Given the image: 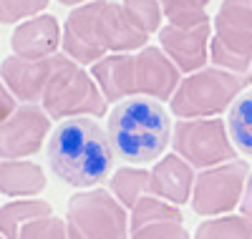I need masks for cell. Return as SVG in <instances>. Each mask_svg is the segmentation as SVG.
I'll use <instances>...</instances> for the list:
<instances>
[{
  "mask_svg": "<svg viewBox=\"0 0 252 239\" xmlns=\"http://www.w3.org/2000/svg\"><path fill=\"white\" fill-rule=\"evenodd\" d=\"M149 35L131 26L121 3L91 0L76 5L61 33V48L81 66H94L109 53H136Z\"/></svg>",
  "mask_w": 252,
  "mask_h": 239,
  "instance_id": "6da1fadb",
  "label": "cell"
},
{
  "mask_svg": "<svg viewBox=\"0 0 252 239\" xmlns=\"http://www.w3.org/2000/svg\"><path fill=\"white\" fill-rule=\"evenodd\" d=\"M46 154L51 171L73 189H94L106 181L116 159L106 128L91 116L61 121L51 134Z\"/></svg>",
  "mask_w": 252,
  "mask_h": 239,
  "instance_id": "7a4b0ae2",
  "label": "cell"
},
{
  "mask_svg": "<svg viewBox=\"0 0 252 239\" xmlns=\"http://www.w3.org/2000/svg\"><path fill=\"white\" fill-rule=\"evenodd\" d=\"M91 76L106 101L146 96L169 101L182 81V73L159 46H144L136 53H109L91 66Z\"/></svg>",
  "mask_w": 252,
  "mask_h": 239,
  "instance_id": "3957f363",
  "label": "cell"
},
{
  "mask_svg": "<svg viewBox=\"0 0 252 239\" xmlns=\"http://www.w3.org/2000/svg\"><path fill=\"white\" fill-rule=\"evenodd\" d=\"M106 134L114 154L131 166L159 161L172 144V116L164 103L131 96L119 101L106 119Z\"/></svg>",
  "mask_w": 252,
  "mask_h": 239,
  "instance_id": "277c9868",
  "label": "cell"
},
{
  "mask_svg": "<svg viewBox=\"0 0 252 239\" xmlns=\"http://www.w3.org/2000/svg\"><path fill=\"white\" fill-rule=\"evenodd\" d=\"M40 108L48 114L51 121H66L78 116L103 119L109 114V101L103 98L98 83L81 63H76L66 53H56Z\"/></svg>",
  "mask_w": 252,
  "mask_h": 239,
  "instance_id": "5b68a950",
  "label": "cell"
},
{
  "mask_svg": "<svg viewBox=\"0 0 252 239\" xmlns=\"http://www.w3.org/2000/svg\"><path fill=\"white\" fill-rule=\"evenodd\" d=\"M250 76H240L217 66H207L179 81L169 98L177 119H215L229 111L232 101L247 89Z\"/></svg>",
  "mask_w": 252,
  "mask_h": 239,
  "instance_id": "8992f818",
  "label": "cell"
},
{
  "mask_svg": "<svg viewBox=\"0 0 252 239\" xmlns=\"http://www.w3.org/2000/svg\"><path fill=\"white\" fill-rule=\"evenodd\" d=\"M68 239H129V209L109 189H83L66 207Z\"/></svg>",
  "mask_w": 252,
  "mask_h": 239,
  "instance_id": "52a82bcc",
  "label": "cell"
},
{
  "mask_svg": "<svg viewBox=\"0 0 252 239\" xmlns=\"http://www.w3.org/2000/svg\"><path fill=\"white\" fill-rule=\"evenodd\" d=\"M212 26V66L247 76L252 66V0H222Z\"/></svg>",
  "mask_w": 252,
  "mask_h": 239,
  "instance_id": "ba28073f",
  "label": "cell"
},
{
  "mask_svg": "<svg viewBox=\"0 0 252 239\" xmlns=\"http://www.w3.org/2000/svg\"><path fill=\"white\" fill-rule=\"evenodd\" d=\"M172 146L194 169H209L237 159V149L229 139L227 121L215 119H179L172 128Z\"/></svg>",
  "mask_w": 252,
  "mask_h": 239,
  "instance_id": "9c48e42d",
  "label": "cell"
},
{
  "mask_svg": "<svg viewBox=\"0 0 252 239\" xmlns=\"http://www.w3.org/2000/svg\"><path fill=\"white\" fill-rule=\"evenodd\" d=\"M250 166L242 159H232L217 166L202 169L192 186V211L209 219V216L232 214L240 207L245 181H247Z\"/></svg>",
  "mask_w": 252,
  "mask_h": 239,
  "instance_id": "30bf717a",
  "label": "cell"
},
{
  "mask_svg": "<svg viewBox=\"0 0 252 239\" xmlns=\"http://www.w3.org/2000/svg\"><path fill=\"white\" fill-rule=\"evenodd\" d=\"M51 134V119L40 106L23 103L0 123V161L28 159L43 149Z\"/></svg>",
  "mask_w": 252,
  "mask_h": 239,
  "instance_id": "8fae6325",
  "label": "cell"
},
{
  "mask_svg": "<svg viewBox=\"0 0 252 239\" xmlns=\"http://www.w3.org/2000/svg\"><path fill=\"white\" fill-rule=\"evenodd\" d=\"M209 40H212V20L192 28L161 26L159 28V48L169 56L179 73H194L207 68L209 63Z\"/></svg>",
  "mask_w": 252,
  "mask_h": 239,
  "instance_id": "7c38bea8",
  "label": "cell"
},
{
  "mask_svg": "<svg viewBox=\"0 0 252 239\" xmlns=\"http://www.w3.org/2000/svg\"><path fill=\"white\" fill-rule=\"evenodd\" d=\"M51 68H53V56L35 58V60L20 58V56H8L0 63V81L15 96V101L38 103L43 98Z\"/></svg>",
  "mask_w": 252,
  "mask_h": 239,
  "instance_id": "4fadbf2b",
  "label": "cell"
},
{
  "mask_svg": "<svg viewBox=\"0 0 252 239\" xmlns=\"http://www.w3.org/2000/svg\"><path fill=\"white\" fill-rule=\"evenodd\" d=\"M61 33L63 28L58 26L56 15H48V13L33 15L15 26L10 35V51L13 56L31 58V60L56 56L61 48Z\"/></svg>",
  "mask_w": 252,
  "mask_h": 239,
  "instance_id": "5bb4252c",
  "label": "cell"
},
{
  "mask_svg": "<svg viewBox=\"0 0 252 239\" xmlns=\"http://www.w3.org/2000/svg\"><path fill=\"white\" fill-rule=\"evenodd\" d=\"M194 166L187 164L179 154H166L152 166V194L174 207L189 204L194 186Z\"/></svg>",
  "mask_w": 252,
  "mask_h": 239,
  "instance_id": "9a60e30c",
  "label": "cell"
},
{
  "mask_svg": "<svg viewBox=\"0 0 252 239\" xmlns=\"http://www.w3.org/2000/svg\"><path fill=\"white\" fill-rule=\"evenodd\" d=\"M46 184H48L46 171L35 161L26 159L0 161V194H5V197L28 199L43 191Z\"/></svg>",
  "mask_w": 252,
  "mask_h": 239,
  "instance_id": "2e32d148",
  "label": "cell"
},
{
  "mask_svg": "<svg viewBox=\"0 0 252 239\" xmlns=\"http://www.w3.org/2000/svg\"><path fill=\"white\" fill-rule=\"evenodd\" d=\"M51 214H53V209H51V202H46V199L28 197V199L8 202L5 207H0V234L5 239H18L20 232L31 222L43 219V216H51Z\"/></svg>",
  "mask_w": 252,
  "mask_h": 239,
  "instance_id": "e0dca14e",
  "label": "cell"
},
{
  "mask_svg": "<svg viewBox=\"0 0 252 239\" xmlns=\"http://www.w3.org/2000/svg\"><path fill=\"white\" fill-rule=\"evenodd\" d=\"M111 194L126 207V209H134V204L146 197V194H152V171L144 169V166H119L114 174H111Z\"/></svg>",
  "mask_w": 252,
  "mask_h": 239,
  "instance_id": "ac0fdd59",
  "label": "cell"
},
{
  "mask_svg": "<svg viewBox=\"0 0 252 239\" xmlns=\"http://www.w3.org/2000/svg\"><path fill=\"white\" fill-rule=\"evenodd\" d=\"M227 131L235 149L252 156V89L242 91L227 111Z\"/></svg>",
  "mask_w": 252,
  "mask_h": 239,
  "instance_id": "d6986e66",
  "label": "cell"
},
{
  "mask_svg": "<svg viewBox=\"0 0 252 239\" xmlns=\"http://www.w3.org/2000/svg\"><path fill=\"white\" fill-rule=\"evenodd\" d=\"M157 222H184V216L179 211V207L164 202L154 194H146L141 197L134 209H131V216H129V234L146 227V224H157Z\"/></svg>",
  "mask_w": 252,
  "mask_h": 239,
  "instance_id": "ffe728a7",
  "label": "cell"
},
{
  "mask_svg": "<svg viewBox=\"0 0 252 239\" xmlns=\"http://www.w3.org/2000/svg\"><path fill=\"white\" fill-rule=\"evenodd\" d=\"M194 239H252V222L242 214H222L199 222Z\"/></svg>",
  "mask_w": 252,
  "mask_h": 239,
  "instance_id": "44dd1931",
  "label": "cell"
},
{
  "mask_svg": "<svg viewBox=\"0 0 252 239\" xmlns=\"http://www.w3.org/2000/svg\"><path fill=\"white\" fill-rule=\"evenodd\" d=\"M159 3L169 26H177V28H192V26H202L212 20L207 13V5L212 0H159Z\"/></svg>",
  "mask_w": 252,
  "mask_h": 239,
  "instance_id": "7402d4cb",
  "label": "cell"
},
{
  "mask_svg": "<svg viewBox=\"0 0 252 239\" xmlns=\"http://www.w3.org/2000/svg\"><path fill=\"white\" fill-rule=\"evenodd\" d=\"M121 8H124L126 18L131 20V26L139 28L141 33H146V35L159 33L161 18H164L159 0H121Z\"/></svg>",
  "mask_w": 252,
  "mask_h": 239,
  "instance_id": "603a6c76",
  "label": "cell"
},
{
  "mask_svg": "<svg viewBox=\"0 0 252 239\" xmlns=\"http://www.w3.org/2000/svg\"><path fill=\"white\" fill-rule=\"evenodd\" d=\"M51 0H0V23L10 26L18 20H28L33 15H40L48 8Z\"/></svg>",
  "mask_w": 252,
  "mask_h": 239,
  "instance_id": "cb8c5ba5",
  "label": "cell"
},
{
  "mask_svg": "<svg viewBox=\"0 0 252 239\" xmlns=\"http://www.w3.org/2000/svg\"><path fill=\"white\" fill-rule=\"evenodd\" d=\"M18 239H68V229H66V219L61 216H43V219L31 222Z\"/></svg>",
  "mask_w": 252,
  "mask_h": 239,
  "instance_id": "d4e9b609",
  "label": "cell"
},
{
  "mask_svg": "<svg viewBox=\"0 0 252 239\" xmlns=\"http://www.w3.org/2000/svg\"><path fill=\"white\" fill-rule=\"evenodd\" d=\"M129 239H192L182 222H157L129 234Z\"/></svg>",
  "mask_w": 252,
  "mask_h": 239,
  "instance_id": "484cf974",
  "label": "cell"
},
{
  "mask_svg": "<svg viewBox=\"0 0 252 239\" xmlns=\"http://www.w3.org/2000/svg\"><path fill=\"white\" fill-rule=\"evenodd\" d=\"M15 108H18V101H15V96L5 89V83L3 81H0V123H3L13 111H15Z\"/></svg>",
  "mask_w": 252,
  "mask_h": 239,
  "instance_id": "4316f807",
  "label": "cell"
},
{
  "mask_svg": "<svg viewBox=\"0 0 252 239\" xmlns=\"http://www.w3.org/2000/svg\"><path fill=\"white\" fill-rule=\"evenodd\" d=\"M240 214L245 216V219L252 222V169L247 174V181H245V191H242V199H240Z\"/></svg>",
  "mask_w": 252,
  "mask_h": 239,
  "instance_id": "83f0119b",
  "label": "cell"
},
{
  "mask_svg": "<svg viewBox=\"0 0 252 239\" xmlns=\"http://www.w3.org/2000/svg\"><path fill=\"white\" fill-rule=\"evenodd\" d=\"M61 5H68V8H76V5H83V3H91V0H58Z\"/></svg>",
  "mask_w": 252,
  "mask_h": 239,
  "instance_id": "f1b7e54d",
  "label": "cell"
},
{
  "mask_svg": "<svg viewBox=\"0 0 252 239\" xmlns=\"http://www.w3.org/2000/svg\"><path fill=\"white\" fill-rule=\"evenodd\" d=\"M247 76H250V83H252V66H250V73Z\"/></svg>",
  "mask_w": 252,
  "mask_h": 239,
  "instance_id": "f546056e",
  "label": "cell"
},
{
  "mask_svg": "<svg viewBox=\"0 0 252 239\" xmlns=\"http://www.w3.org/2000/svg\"><path fill=\"white\" fill-rule=\"evenodd\" d=\"M0 239H5V237H3V234H0Z\"/></svg>",
  "mask_w": 252,
  "mask_h": 239,
  "instance_id": "4dcf8cb0",
  "label": "cell"
}]
</instances>
